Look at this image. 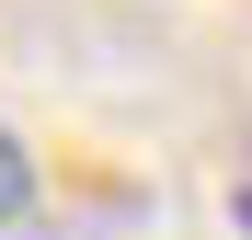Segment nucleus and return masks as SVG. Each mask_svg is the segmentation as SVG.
I'll return each mask as SVG.
<instances>
[{"instance_id": "obj_1", "label": "nucleus", "mask_w": 252, "mask_h": 240, "mask_svg": "<svg viewBox=\"0 0 252 240\" xmlns=\"http://www.w3.org/2000/svg\"><path fill=\"white\" fill-rule=\"evenodd\" d=\"M12 217H34V160H23V137L0 126V229Z\"/></svg>"}, {"instance_id": "obj_2", "label": "nucleus", "mask_w": 252, "mask_h": 240, "mask_svg": "<svg viewBox=\"0 0 252 240\" xmlns=\"http://www.w3.org/2000/svg\"><path fill=\"white\" fill-rule=\"evenodd\" d=\"M229 217H241V240H252V149L229 160Z\"/></svg>"}]
</instances>
